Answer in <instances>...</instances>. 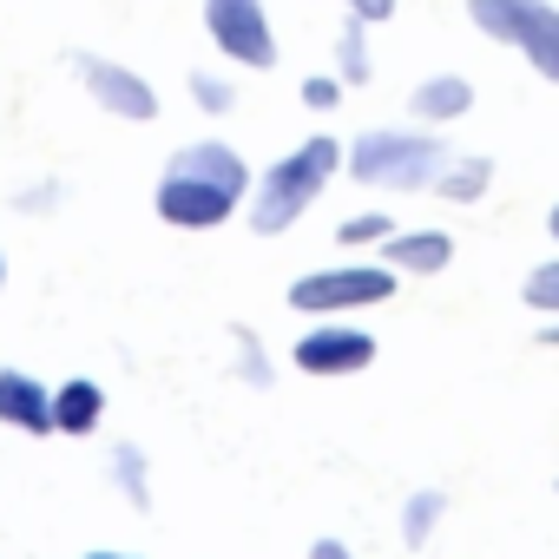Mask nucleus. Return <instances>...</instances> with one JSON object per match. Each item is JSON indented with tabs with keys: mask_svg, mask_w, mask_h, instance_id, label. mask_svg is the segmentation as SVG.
Instances as JSON below:
<instances>
[{
	"mask_svg": "<svg viewBox=\"0 0 559 559\" xmlns=\"http://www.w3.org/2000/svg\"><path fill=\"white\" fill-rule=\"evenodd\" d=\"M250 185H257L250 165H243L224 139H198V145L171 152V165H165L152 204H158V217L178 224V230H211V224H224V217L243 204Z\"/></svg>",
	"mask_w": 559,
	"mask_h": 559,
	"instance_id": "obj_1",
	"label": "nucleus"
},
{
	"mask_svg": "<svg viewBox=\"0 0 559 559\" xmlns=\"http://www.w3.org/2000/svg\"><path fill=\"white\" fill-rule=\"evenodd\" d=\"M343 171V145L330 139V132H317V139H304L297 152H284L257 185H250V230L257 237H276V230H290L317 198H323V185Z\"/></svg>",
	"mask_w": 559,
	"mask_h": 559,
	"instance_id": "obj_2",
	"label": "nucleus"
},
{
	"mask_svg": "<svg viewBox=\"0 0 559 559\" xmlns=\"http://www.w3.org/2000/svg\"><path fill=\"white\" fill-rule=\"evenodd\" d=\"M349 178L369 191H435L441 165L454 158L435 132H395V126H369L349 152Z\"/></svg>",
	"mask_w": 559,
	"mask_h": 559,
	"instance_id": "obj_3",
	"label": "nucleus"
},
{
	"mask_svg": "<svg viewBox=\"0 0 559 559\" xmlns=\"http://www.w3.org/2000/svg\"><path fill=\"white\" fill-rule=\"evenodd\" d=\"M467 21L500 47H520L526 67L559 86V8L552 0H467Z\"/></svg>",
	"mask_w": 559,
	"mask_h": 559,
	"instance_id": "obj_4",
	"label": "nucleus"
},
{
	"mask_svg": "<svg viewBox=\"0 0 559 559\" xmlns=\"http://www.w3.org/2000/svg\"><path fill=\"white\" fill-rule=\"evenodd\" d=\"M389 297H395L389 263H336V270H310L290 284V310H304V317H343V310H369Z\"/></svg>",
	"mask_w": 559,
	"mask_h": 559,
	"instance_id": "obj_5",
	"label": "nucleus"
},
{
	"mask_svg": "<svg viewBox=\"0 0 559 559\" xmlns=\"http://www.w3.org/2000/svg\"><path fill=\"white\" fill-rule=\"evenodd\" d=\"M204 34L224 60H237L250 73L276 67V34H270L263 0H204Z\"/></svg>",
	"mask_w": 559,
	"mask_h": 559,
	"instance_id": "obj_6",
	"label": "nucleus"
},
{
	"mask_svg": "<svg viewBox=\"0 0 559 559\" xmlns=\"http://www.w3.org/2000/svg\"><path fill=\"white\" fill-rule=\"evenodd\" d=\"M73 73H80V86L112 112V119H158V93L132 73V67H119V60H106V53H73Z\"/></svg>",
	"mask_w": 559,
	"mask_h": 559,
	"instance_id": "obj_7",
	"label": "nucleus"
},
{
	"mask_svg": "<svg viewBox=\"0 0 559 559\" xmlns=\"http://www.w3.org/2000/svg\"><path fill=\"white\" fill-rule=\"evenodd\" d=\"M376 362V336L356 323H317L310 336H297V369L304 376H356Z\"/></svg>",
	"mask_w": 559,
	"mask_h": 559,
	"instance_id": "obj_8",
	"label": "nucleus"
},
{
	"mask_svg": "<svg viewBox=\"0 0 559 559\" xmlns=\"http://www.w3.org/2000/svg\"><path fill=\"white\" fill-rule=\"evenodd\" d=\"M0 421L27 435H53V395L27 369H0Z\"/></svg>",
	"mask_w": 559,
	"mask_h": 559,
	"instance_id": "obj_9",
	"label": "nucleus"
},
{
	"mask_svg": "<svg viewBox=\"0 0 559 559\" xmlns=\"http://www.w3.org/2000/svg\"><path fill=\"white\" fill-rule=\"evenodd\" d=\"M454 263V237L448 230H389V270H415L435 276Z\"/></svg>",
	"mask_w": 559,
	"mask_h": 559,
	"instance_id": "obj_10",
	"label": "nucleus"
},
{
	"mask_svg": "<svg viewBox=\"0 0 559 559\" xmlns=\"http://www.w3.org/2000/svg\"><path fill=\"white\" fill-rule=\"evenodd\" d=\"M408 106H415V119H421V126H454V119L474 106V86H467L461 73H435V80H421V86H415V99H408Z\"/></svg>",
	"mask_w": 559,
	"mask_h": 559,
	"instance_id": "obj_11",
	"label": "nucleus"
},
{
	"mask_svg": "<svg viewBox=\"0 0 559 559\" xmlns=\"http://www.w3.org/2000/svg\"><path fill=\"white\" fill-rule=\"evenodd\" d=\"M99 415H106V389H99V382L80 376V382L53 389V428H60V435H93Z\"/></svg>",
	"mask_w": 559,
	"mask_h": 559,
	"instance_id": "obj_12",
	"label": "nucleus"
},
{
	"mask_svg": "<svg viewBox=\"0 0 559 559\" xmlns=\"http://www.w3.org/2000/svg\"><path fill=\"white\" fill-rule=\"evenodd\" d=\"M487 185H493V158H480V152L448 158L441 178H435V191H441L448 204H474V198H487Z\"/></svg>",
	"mask_w": 559,
	"mask_h": 559,
	"instance_id": "obj_13",
	"label": "nucleus"
},
{
	"mask_svg": "<svg viewBox=\"0 0 559 559\" xmlns=\"http://www.w3.org/2000/svg\"><path fill=\"white\" fill-rule=\"evenodd\" d=\"M369 73H376V67H369V21L349 14L343 34H336V80H343V86H369Z\"/></svg>",
	"mask_w": 559,
	"mask_h": 559,
	"instance_id": "obj_14",
	"label": "nucleus"
},
{
	"mask_svg": "<svg viewBox=\"0 0 559 559\" xmlns=\"http://www.w3.org/2000/svg\"><path fill=\"white\" fill-rule=\"evenodd\" d=\"M441 513H448V493H435V487L408 493V507H402V539H408V546H428L435 526H441Z\"/></svg>",
	"mask_w": 559,
	"mask_h": 559,
	"instance_id": "obj_15",
	"label": "nucleus"
},
{
	"mask_svg": "<svg viewBox=\"0 0 559 559\" xmlns=\"http://www.w3.org/2000/svg\"><path fill=\"white\" fill-rule=\"evenodd\" d=\"M389 230H395L389 211H356V217L336 224V243H343V250H362V243H389Z\"/></svg>",
	"mask_w": 559,
	"mask_h": 559,
	"instance_id": "obj_16",
	"label": "nucleus"
},
{
	"mask_svg": "<svg viewBox=\"0 0 559 559\" xmlns=\"http://www.w3.org/2000/svg\"><path fill=\"white\" fill-rule=\"evenodd\" d=\"M112 480H119V493L132 500V507H145L152 500V487H145V454L126 441V448H112Z\"/></svg>",
	"mask_w": 559,
	"mask_h": 559,
	"instance_id": "obj_17",
	"label": "nucleus"
},
{
	"mask_svg": "<svg viewBox=\"0 0 559 559\" xmlns=\"http://www.w3.org/2000/svg\"><path fill=\"white\" fill-rule=\"evenodd\" d=\"M191 106L217 119V112H230V106H237V86H230L224 73H191Z\"/></svg>",
	"mask_w": 559,
	"mask_h": 559,
	"instance_id": "obj_18",
	"label": "nucleus"
},
{
	"mask_svg": "<svg viewBox=\"0 0 559 559\" xmlns=\"http://www.w3.org/2000/svg\"><path fill=\"white\" fill-rule=\"evenodd\" d=\"M526 304H533V310H546V317H559V257H552V263H539V270L526 276Z\"/></svg>",
	"mask_w": 559,
	"mask_h": 559,
	"instance_id": "obj_19",
	"label": "nucleus"
},
{
	"mask_svg": "<svg viewBox=\"0 0 559 559\" xmlns=\"http://www.w3.org/2000/svg\"><path fill=\"white\" fill-rule=\"evenodd\" d=\"M336 99H343V80H336V73H317V80H304V106H310V112H330Z\"/></svg>",
	"mask_w": 559,
	"mask_h": 559,
	"instance_id": "obj_20",
	"label": "nucleus"
},
{
	"mask_svg": "<svg viewBox=\"0 0 559 559\" xmlns=\"http://www.w3.org/2000/svg\"><path fill=\"white\" fill-rule=\"evenodd\" d=\"M237 362H243V376H250L257 389L270 382V369H263V349H257V336H250V330H237Z\"/></svg>",
	"mask_w": 559,
	"mask_h": 559,
	"instance_id": "obj_21",
	"label": "nucleus"
},
{
	"mask_svg": "<svg viewBox=\"0 0 559 559\" xmlns=\"http://www.w3.org/2000/svg\"><path fill=\"white\" fill-rule=\"evenodd\" d=\"M343 8H349L356 21H369V27H382V21H395V8H402V0H343Z\"/></svg>",
	"mask_w": 559,
	"mask_h": 559,
	"instance_id": "obj_22",
	"label": "nucleus"
},
{
	"mask_svg": "<svg viewBox=\"0 0 559 559\" xmlns=\"http://www.w3.org/2000/svg\"><path fill=\"white\" fill-rule=\"evenodd\" d=\"M53 198H60V191H53V185H40V191H21V211H47V204H53Z\"/></svg>",
	"mask_w": 559,
	"mask_h": 559,
	"instance_id": "obj_23",
	"label": "nucleus"
},
{
	"mask_svg": "<svg viewBox=\"0 0 559 559\" xmlns=\"http://www.w3.org/2000/svg\"><path fill=\"white\" fill-rule=\"evenodd\" d=\"M310 559H356V552H349L343 539H317V546H310Z\"/></svg>",
	"mask_w": 559,
	"mask_h": 559,
	"instance_id": "obj_24",
	"label": "nucleus"
},
{
	"mask_svg": "<svg viewBox=\"0 0 559 559\" xmlns=\"http://www.w3.org/2000/svg\"><path fill=\"white\" fill-rule=\"evenodd\" d=\"M539 343H546V349H559V323H546V330H539Z\"/></svg>",
	"mask_w": 559,
	"mask_h": 559,
	"instance_id": "obj_25",
	"label": "nucleus"
},
{
	"mask_svg": "<svg viewBox=\"0 0 559 559\" xmlns=\"http://www.w3.org/2000/svg\"><path fill=\"white\" fill-rule=\"evenodd\" d=\"M86 559H132V552H86Z\"/></svg>",
	"mask_w": 559,
	"mask_h": 559,
	"instance_id": "obj_26",
	"label": "nucleus"
},
{
	"mask_svg": "<svg viewBox=\"0 0 559 559\" xmlns=\"http://www.w3.org/2000/svg\"><path fill=\"white\" fill-rule=\"evenodd\" d=\"M546 230H552V237H559V204H552V217H546Z\"/></svg>",
	"mask_w": 559,
	"mask_h": 559,
	"instance_id": "obj_27",
	"label": "nucleus"
},
{
	"mask_svg": "<svg viewBox=\"0 0 559 559\" xmlns=\"http://www.w3.org/2000/svg\"><path fill=\"white\" fill-rule=\"evenodd\" d=\"M0 284H8V263H0Z\"/></svg>",
	"mask_w": 559,
	"mask_h": 559,
	"instance_id": "obj_28",
	"label": "nucleus"
}]
</instances>
